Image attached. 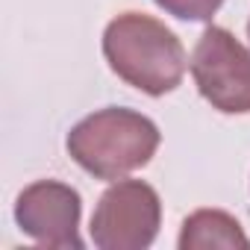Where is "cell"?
Listing matches in <instances>:
<instances>
[{
	"instance_id": "1",
	"label": "cell",
	"mask_w": 250,
	"mask_h": 250,
	"mask_svg": "<svg viewBox=\"0 0 250 250\" xmlns=\"http://www.w3.org/2000/svg\"><path fill=\"white\" fill-rule=\"evenodd\" d=\"M103 56L124 83L150 97L174 91L188 65L183 42L162 21L142 12H124L109 21L103 33Z\"/></svg>"
},
{
	"instance_id": "2",
	"label": "cell",
	"mask_w": 250,
	"mask_h": 250,
	"mask_svg": "<svg viewBox=\"0 0 250 250\" xmlns=\"http://www.w3.org/2000/svg\"><path fill=\"white\" fill-rule=\"evenodd\" d=\"M71 159L97 180H124L145 168L159 147V127L142 112L106 106L68 133Z\"/></svg>"
},
{
	"instance_id": "3",
	"label": "cell",
	"mask_w": 250,
	"mask_h": 250,
	"mask_svg": "<svg viewBox=\"0 0 250 250\" xmlns=\"http://www.w3.org/2000/svg\"><path fill=\"white\" fill-rule=\"evenodd\" d=\"M162 200L142 180H115L91 215V241L100 250H145L159 235Z\"/></svg>"
},
{
	"instance_id": "4",
	"label": "cell",
	"mask_w": 250,
	"mask_h": 250,
	"mask_svg": "<svg viewBox=\"0 0 250 250\" xmlns=\"http://www.w3.org/2000/svg\"><path fill=\"white\" fill-rule=\"evenodd\" d=\"M191 77L212 109L224 115L250 112V50L224 27H209L194 53Z\"/></svg>"
},
{
	"instance_id": "5",
	"label": "cell",
	"mask_w": 250,
	"mask_h": 250,
	"mask_svg": "<svg viewBox=\"0 0 250 250\" xmlns=\"http://www.w3.org/2000/svg\"><path fill=\"white\" fill-rule=\"evenodd\" d=\"M80 215H83V203L77 188L56 180H39L27 186L15 203V221L21 232H27L42 247L80 250L83 247Z\"/></svg>"
},
{
	"instance_id": "6",
	"label": "cell",
	"mask_w": 250,
	"mask_h": 250,
	"mask_svg": "<svg viewBox=\"0 0 250 250\" xmlns=\"http://www.w3.org/2000/svg\"><path fill=\"white\" fill-rule=\"evenodd\" d=\"M180 250H209V247H224V250H250V238L244 235L241 224L221 212V209H197L183 221L180 232Z\"/></svg>"
},
{
	"instance_id": "7",
	"label": "cell",
	"mask_w": 250,
	"mask_h": 250,
	"mask_svg": "<svg viewBox=\"0 0 250 250\" xmlns=\"http://www.w3.org/2000/svg\"><path fill=\"white\" fill-rule=\"evenodd\" d=\"M153 3L180 21H209L224 0H153Z\"/></svg>"
},
{
	"instance_id": "8",
	"label": "cell",
	"mask_w": 250,
	"mask_h": 250,
	"mask_svg": "<svg viewBox=\"0 0 250 250\" xmlns=\"http://www.w3.org/2000/svg\"><path fill=\"white\" fill-rule=\"evenodd\" d=\"M247 36H250V24H247Z\"/></svg>"
}]
</instances>
